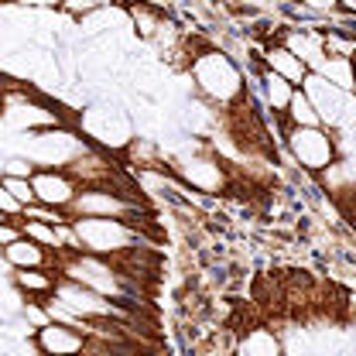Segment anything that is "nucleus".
<instances>
[{
	"label": "nucleus",
	"instance_id": "obj_1",
	"mask_svg": "<svg viewBox=\"0 0 356 356\" xmlns=\"http://www.w3.org/2000/svg\"><path fill=\"white\" fill-rule=\"evenodd\" d=\"M192 96L213 106L220 117L236 113L250 92H247V72L216 44H209L202 35H192V58L185 65Z\"/></svg>",
	"mask_w": 356,
	"mask_h": 356
},
{
	"label": "nucleus",
	"instance_id": "obj_2",
	"mask_svg": "<svg viewBox=\"0 0 356 356\" xmlns=\"http://www.w3.org/2000/svg\"><path fill=\"white\" fill-rule=\"evenodd\" d=\"M72 233H76L79 254L103 257V261H127L134 254H140L147 243L144 240L147 229L120 220H72Z\"/></svg>",
	"mask_w": 356,
	"mask_h": 356
},
{
	"label": "nucleus",
	"instance_id": "obj_3",
	"mask_svg": "<svg viewBox=\"0 0 356 356\" xmlns=\"http://www.w3.org/2000/svg\"><path fill=\"white\" fill-rule=\"evenodd\" d=\"M281 147L291 158V165L302 175H325L336 161H343V147H339V134L325 131V127H284L281 131Z\"/></svg>",
	"mask_w": 356,
	"mask_h": 356
},
{
	"label": "nucleus",
	"instance_id": "obj_4",
	"mask_svg": "<svg viewBox=\"0 0 356 356\" xmlns=\"http://www.w3.org/2000/svg\"><path fill=\"white\" fill-rule=\"evenodd\" d=\"M7 83V103H3V113H0V124L17 131L21 137L28 134H42L51 127H62V124H72L58 106H51L44 96L35 92V86H24V83Z\"/></svg>",
	"mask_w": 356,
	"mask_h": 356
},
{
	"label": "nucleus",
	"instance_id": "obj_5",
	"mask_svg": "<svg viewBox=\"0 0 356 356\" xmlns=\"http://www.w3.org/2000/svg\"><path fill=\"white\" fill-rule=\"evenodd\" d=\"M55 270H58V277H65V281H72V284H83V288L103 295V298H110V302H117V305L131 302V295H134L124 267L113 264V261H103V257L69 254V257L58 261Z\"/></svg>",
	"mask_w": 356,
	"mask_h": 356
},
{
	"label": "nucleus",
	"instance_id": "obj_6",
	"mask_svg": "<svg viewBox=\"0 0 356 356\" xmlns=\"http://www.w3.org/2000/svg\"><path fill=\"white\" fill-rule=\"evenodd\" d=\"M302 92L312 103V110L318 113V124L332 134H346L356 124V96L343 92V89L329 86L318 72H309L305 83H302Z\"/></svg>",
	"mask_w": 356,
	"mask_h": 356
},
{
	"label": "nucleus",
	"instance_id": "obj_7",
	"mask_svg": "<svg viewBox=\"0 0 356 356\" xmlns=\"http://www.w3.org/2000/svg\"><path fill=\"white\" fill-rule=\"evenodd\" d=\"M51 298L69 312L76 322H83V325L120 322V318L127 315L124 305H117V302H110V298H103V295L89 291V288H83V284H72V281H65V277H58V284H55V295H51Z\"/></svg>",
	"mask_w": 356,
	"mask_h": 356
},
{
	"label": "nucleus",
	"instance_id": "obj_8",
	"mask_svg": "<svg viewBox=\"0 0 356 356\" xmlns=\"http://www.w3.org/2000/svg\"><path fill=\"white\" fill-rule=\"evenodd\" d=\"M31 188H35V199L38 206H48V209H58V213H69L76 195L83 192V185L69 172H58V168H38L35 178H31Z\"/></svg>",
	"mask_w": 356,
	"mask_h": 356
},
{
	"label": "nucleus",
	"instance_id": "obj_9",
	"mask_svg": "<svg viewBox=\"0 0 356 356\" xmlns=\"http://www.w3.org/2000/svg\"><path fill=\"white\" fill-rule=\"evenodd\" d=\"M31 346H35V353L42 356H79V353H89V336L79 332V329H72V325L48 322V325H42L31 336Z\"/></svg>",
	"mask_w": 356,
	"mask_h": 356
},
{
	"label": "nucleus",
	"instance_id": "obj_10",
	"mask_svg": "<svg viewBox=\"0 0 356 356\" xmlns=\"http://www.w3.org/2000/svg\"><path fill=\"white\" fill-rule=\"evenodd\" d=\"M254 62H261L267 72H274V76H281L288 86H302L305 83V76H309V69L284 48V44H277L274 38L270 42H264V44H257V55H254Z\"/></svg>",
	"mask_w": 356,
	"mask_h": 356
},
{
	"label": "nucleus",
	"instance_id": "obj_11",
	"mask_svg": "<svg viewBox=\"0 0 356 356\" xmlns=\"http://www.w3.org/2000/svg\"><path fill=\"white\" fill-rule=\"evenodd\" d=\"M229 356H284L281 336L270 325H247L233 336Z\"/></svg>",
	"mask_w": 356,
	"mask_h": 356
},
{
	"label": "nucleus",
	"instance_id": "obj_12",
	"mask_svg": "<svg viewBox=\"0 0 356 356\" xmlns=\"http://www.w3.org/2000/svg\"><path fill=\"white\" fill-rule=\"evenodd\" d=\"M0 264L7 267V270H55L58 257L21 236L17 243H10L7 250H0Z\"/></svg>",
	"mask_w": 356,
	"mask_h": 356
},
{
	"label": "nucleus",
	"instance_id": "obj_13",
	"mask_svg": "<svg viewBox=\"0 0 356 356\" xmlns=\"http://www.w3.org/2000/svg\"><path fill=\"white\" fill-rule=\"evenodd\" d=\"M58 270H10V288L24 302H44L55 295Z\"/></svg>",
	"mask_w": 356,
	"mask_h": 356
},
{
	"label": "nucleus",
	"instance_id": "obj_14",
	"mask_svg": "<svg viewBox=\"0 0 356 356\" xmlns=\"http://www.w3.org/2000/svg\"><path fill=\"white\" fill-rule=\"evenodd\" d=\"M329 86L343 89V92H350L356 96V72H353V58H325L318 69H315Z\"/></svg>",
	"mask_w": 356,
	"mask_h": 356
},
{
	"label": "nucleus",
	"instance_id": "obj_15",
	"mask_svg": "<svg viewBox=\"0 0 356 356\" xmlns=\"http://www.w3.org/2000/svg\"><path fill=\"white\" fill-rule=\"evenodd\" d=\"M281 124H284V127H322V124H318V113L312 110V103L305 99L302 89H295V96H291V103H288Z\"/></svg>",
	"mask_w": 356,
	"mask_h": 356
},
{
	"label": "nucleus",
	"instance_id": "obj_16",
	"mask_svg": "<svg viewBox=\"0 0 356 356\" xmlns=\"http://www.w3.org/2000/svg\"><path fill=\"white\" fill-rule=\"evenodd\" d=\"M0 181H3V188L28 209V206H35L38 199H35V188H31V178H7V175H0Z\"/></svg>",
	"mask_w": 356,
	"mask_h": 356
},
{
	"label": "nucleus",
	"instance_id": "obj_17",
	"mask_svg": "<svg viewBox=\"0 0 356 356\" xmlns=\"http://www.w3.org/2000/svg\"><path fill=\"white\" fill-rule=\"evenodd\" d=\"M35 172L38 168L28 158H21V154H10V158L0 161V175H7V178H35Z\"/></svg>",
	"mask_w": 356,
	"mask_h": 356
},
{
	"label": "nucleus",
	"instance_id": "obj_18",
	"mask_svg": "<svg viewBox=\"0 0 356 356\" xmlns=\"http://www.w3.org/2000/svg\"><path fill=\"white\" fill-rule=\"evenodd\" d=\"M113 14H117V10H110V7H103V3H99V7L92 10V17H106V21H110ZM72 28H79V35H92V21H89V17L76 21ZM106 35H113V31H110V24H106V28H96V38H106Z\"/></svg>",
	"mask_w": 356,
	"mask_h": 356
},
{
	"label": "nucleus",
	"instance_id": "obj_19",
	"mask_svg": "<svg viewBox=\"0 0 356 356\" xmlns=\"http://www.w3.org/2000/svg\"><path fill=\"white\" fill-rule=\"evenodd\" d=\"M0 216H3V220H21V216H24V206L3 188V181H0Z\"/></svg>",
	"mask_w": 356,
	"mask_h": 356
},
{
	"label": "nucleus",
	"instance_id": "obj_20",
	"mask_svg": "<svg viewBox=\"0 0 356 356\" xmlns=\"http://www.w3.org/2000/svg\"><path fill=\"white\" fill-rule=\"evenodd\" d=\"M24 233H21V220H3L0 222V250H7L10 243H17Z\"/></svg>",
	"mask_w": 356,
	"mask_h": 356
},
{
	"label": "nucleus",
	"instance_id": "obj_21",
	"mask_svg": "<svg viewBox=\"0 0 356 356\" xmlns=\"http://www.w3.org/2000/svg\"><path fill=\"white\" fill-rule=\"evenodd\" d=\"M3 103H7V83L0 79V113H3Z\"/></svg>",
	"mask_w": 356,
	"mask_h": 356
},
{
	"label": "nucleus",
	"instance_id": "obj_22",
	"mask_svg": "<svg viewBox=\"0 0 356 356\" xmlns=\"http://www.w3.org/2000/svg\"><path fill=\"white\" fill-rule=\"evenodd\" d=\"M79 356H96V353H92V350H89V353H79Z\"/></svg>",
	"mask_w": 356,
	"mask_h": 356
},
{
	"label": "nucleus",
	"instance_id": "obj_23",
	"mask_svg": "<svg viewBox=\"0 0 356 356\" xmlns=\"http://www.w3.org/2000/svg\"><path fill=\"white\" fill-rule=\"evenodd\" d=\"M353 72H356V55H353Z\"/></svg>",
	"mask_w": 356,
	"mask_h": 356
}]
</instances>
